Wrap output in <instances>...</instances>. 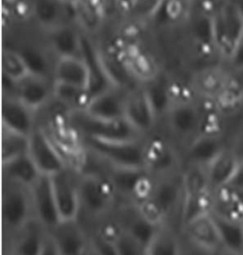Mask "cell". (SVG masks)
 I'll list each match as a JSON object with an SVG mask.
<instances>
[{"label":"cell","instance_id":"ffe728a7","mask_svg":"<svg viewBox=\"0 0 243 255\" xmlns=\"http://www.w3.org/2000/svg\"><path fill=\"white\" fill-rule=\"evenodd\" d=\"M202 114L199 108L192 104H181L170 115L171 129L180 138L190 139V142L201 132Z\"/></svg>","mask_w":243,"mask_h":255},{"label":"cell","instance_id":"ab89813d","mask_svg":"<svg viewBox=\"0 0 243 255\" xmlns=\"http://www.w3.org/2000/svg\"><path fill=\"white\" fill-rule=\"evenodd\" d=\"M86 253H87V250H86V251H85V252H83V253H81V254H78V255H86Z\"/></svg>","mask_w":243,"mask_h":255},{"label":"cell","instance_id":"e0dca14e","mask_svg":"<svg viewBox=\"0 0 243 255\" xmlns=\"http://www.w3.org/2000/svg\"><path fill=\"white\" fill-rule=\"evenodd\" d=\"M33 113V110L25 105L17 97H8L3 101L2 125L23 135L31 136L36 128Z\"/></svg>","mask_w":243,"mask_h":255},{"label":"cell","instance_id":"5b68a950","mask_svg":"<svg viewBox=\"0 0 243 255\" xmlns=\"http://www.w3.org/2000/svg\"><path fill=\"white\" fill-rule=\"evenodd\" d=\"M34 217L30 187L13 181L2 182V224L8 243L22 227Z\"/></svg>","mask_w":243,"mask_h":255},{"label":"cell","instance_id":"2e32d148","mask_svg":"<svg viewBox=\"0 0 243 255\" xmlns=\"http://www.w3.org/2000/svg\"><path fill=\"white\" fill-rule=\"evenodd\" d=\"M55 82L87 91L91 83V72L84 59L73 54L60 56L55 67Z\"/></svg>","mask_w":243,"mask_h":255},{"label":"cell","instance_id":"ba28073f","mask_svg":"<svg viewBox=\"0 0 243 255\" xmlns=\"http://www.w3.org/2000/svg\"><path fill=\"white\" fill-rule=\"evenodd\" d=\"M111 217L121 232L128 234L147 247L160 226L150 220L134 203H118Z\"/></svg>","mask_w":243,"mask_h":255},{"label":"cell","instance_id":"d6986e66","mask_svg":"<svg viewBox=\"0 0 243 255\" xmlns=\"http://www.w3.org/2000/svg\"><path fill=\"white\" fill-rule=\"evenodd\" d=\"M156 114L155 105L146 94L127 97L125 118L142 135L154 126Z\"/></svg>","mask_w":243,"mask_h":255},{"label":"cell","instance_id":"8d00e7d4","mask_svg":"<svg viewBox=\"0 0 243 255\" xmlns=\"http://www.w3.org/2000/svg\"><path fill=\"white\" fill-rule=\"evenodd\" d=\"M230 3L243 18V0H225Z\"/></svg>","mask_w":243,"mask_h":255},{"label":"cell","instance_id":"9a60e30c","mask_svg":"<svg viewBox=\"0 0 243 255\" xmlns=\"http://www.w3.org/2000/svg\"><path fill=\"white\" fill-rule=\"evenodd\" d=\"M48 230L35 217L25 224L7 243V255H39Z\"/></svg>","mask_w":243,"mask_h":255},{"label":"cell","instance_id":"f546056e","mask_svg":"<svg viewBox=\"0 0 243 255\" xmlns=\"http://www.w3.org/2000/svg\"><path fill=\"white\" fill-rule=\"evenodd\" d=\"M3 72L15 84L32 74L21 54L10 50L3 53Z\"/></svg>","mask_w":243,"mask_h":255},{"label":"cell","instance_id":"d590c367","mask_svg":"<svg viewBox=\"0 0 243 255\" xmlns=\"http://www.w3.org/2000/svg\"><path fill=\"white\" fill-rule=\"evenodd\" d=\"M230 73H231L234 85L236 86L238 91L243 96V69H238V70L230 69Z\"/></svg>","mask_w":243,"mask_h":255},{"label":"cell","instance_id":"52a82bcc","mask_svg":"<svg viewBox=\"0 0 243 255\" xmlns=\"http://www.w3.org/2000/svg\"><path fill=\"white\" fill-rule=\"evenodd\" d=\"M79 177L80 170L72 166H68L51 176L53 193L61 221L79 218Z\"/></svg>","mask_w":243,"mask_h":255},{"label":"cell","instance_id":"7c38bea8","mask_svg":"<svg viewBox=\"0 0 243 255\" xmlns=\"http://www.w3.org/2000/svg\"><path fill=\"white\" fill-rule=\"evenodd\" d=\"M146 168L153 176L182 170L180 155L168 142L161 138L145 141Z\"/></svg>","mask_w":243,"mask_h":255},{"label":"cell","instance_id":"cb8c5ba5","mask_svg":"<svg viewBox=\"0 0 243 255\" xmlns=\"http://www.w3.org/2000/svg\"><path fill=\"white\" fill-rule=\"evenodd\" d=\"M127 97H122L113 92H106L92 97L87 107L84 109L91 116L105 119L125 118Z\"/></svg>","mask_w":243,"mask_h":255},{"label":"cell","instance_id":"83f0119b","mask_svg":"<svg viewBox=\"0 0 243 255\" xmlns=\"http://www.w3.org/2000/svg\"><path fill=\"white\" fill-rule=\"evenodd\" d=\"M231 83L230 70L222 68H212L202 72L198 78L200 91L208 98H215L216 101L222 97Z\"/></svg>","mask_w":243,"mask_h":255},{"label":"cell","instance_id":"ac0fdd59","mask_svg":"<svg viewBox=\"0 0 243 255\" xmlns=\"http://www.w3.org/2000/svg\"><path fill=\"white\" fill-rule=\"evenodd\" d=\"M226 148L222 135L199 134L187 145L185 161L187 165L206 168Z\"/></svg>","mask_w":243,"mask_h":255},{"label":"cell","instance_id":"5bb4252c","mask_svg":"<svg viewBox=\"0 0 243 255\" xmlns=\"http://www.w3.org/2000/svg\"><path fill=\"white\" fill-rule=\"evenodd\" d=\"M62 255H75L89 247L90 234L79 219L63 220L48 231Z\"/></svg>","mask_w":243,"mask_h":255},{"label":"cell","instance_id":"44dd1931","mask_svg":"<svg viewBox=\"0 0 243 255\" xmlns=\"http://www.w3.org/2000/svg\"><path fill=\"white\" fill-rule=\"evenodd\" d=\"M240 160L241 156L237 150L226 148L206 167L212 191H217L230 183Z\"/></svg>","mask_w":243,"mask_h":255},{"label":"cell","instance_id":"7a4b0ae2","mask_svg":"<svg viewBox=\"0 0 243 255\" xmlns=\"http://www.w3.org/2000/svg\"><path fill=\"white\" fill-rule=\"evenodd\" d=\"M80 215L88 220L103 221L114 212L119 203L110 181L102 172L80 171Z\"/></svg>","mask_w":243,"mask_h":255},{"label":"cell","instance_id":"e575fe53","mask_svg":"<svg viewBox=\"0 0 243 255\" xmlns=\"http://www.w3.org/2000/svg\"><path fill=\"white\" fill-rule=\"evenodd\" d=\"M39 255H62L49 232L45 238L42 250H41Z\"/></svg>","mask_w":243,"mask_h":255},{"label":"cell","instance_id":"4316f807","mask_svg":"<svg viewBox=\"0 0 243 255\" xmlns=\"http://www.w3.org/2000/svg\"><path fill=\"white\" fill-rule=\"evenodd\" d=\"M220 235L222 249L243 255V223L212 213Z\"/></svg>","mask_w":243,"mask_h":255},{"label":"cell","instance_id":"4dcf8cb0","mask_svg":"<svg viewBox=\"0 0 243 255\" xmlns=\"http://www.w3.org/2000/svg\"><path fill=\"white\" fill-rule=\"evenodd\" d=\"M120 255H148V247L121 232L115 240Z\"/></svg>","mask_w":243,"mask_h":255},{"label":"cell","instance_id":"8fae6325","mask_svg":"<svg viewBox=\"0 0 243 255\" xmlns=\"http://www.w3.org/2000/svg\"><path fill=\"white\" fill-rule=\"evenodd\" d=\"M34 217L51 231L61 221L53 193L51 176L41 174L30 187Z\"/></svg>","mask_w":243,"mask_h":255},{"label":"cell","instance_id":"d6a6232c","mask_svg":"<svg viewBox=\"0 0 243 255\" xmlns=\"http://www.w3.org/2000/svg\"><path fill=\"white\" fill-rule=\"evenodd\" d=\"M227 61L229 62L231 70L243 69V36L233 49Z\"/></svg>","mask_w":243,"mask_h":255},{"label":"cell","instance_id":"4fadbf2b","mask_svg":"<svg viewBox=\"0 0 243 255\" xmlns=\"http://www.w3.org/2000/svg\"><path fill=\"white\" fill-rule=\"evenodd\" d=\"M180 234L192 244L210 254L216 255L222 250L218 228L212 213L201 214L183 224Z\"/></svg>","mask_w":243,"mask_h":255},{"label":"cell","instance_id":"9c48e42d","mask_svg":"<svg viewBox=\"0 0 243 255\" xmlns=\"http://www.w3.org/2000/svg\"><path fill=\"white\" fill-rule=\"evenodd\" d=\"M29 155L44 175L53 176L69 166L53 139L41 128H35L30 136Z\"/></svg>","mask_w":243,"mask_h":255},{"label":"cell","instance_id":"836d02e7","mask_svg":"<svg viewBox=\"0 0 243 255\" xmlns=\"http://www.w3.org/2000/svg\"><path fill=\"white\" fill-rule=\"evenodd\" d=\"M227 186L231 187L237 191L243 192V156L241 157L237 170L235 171L230 183Z\"/></svg>","mask_w":243,"mask_h":255},{"label":"cell","instance_id":"60d3db41","mask_svg":"<svg viewBox=\"0 0 243 255\" xmlns=\"http://www.w3.org/2000/svg\"></svg>","mask_w":243,"mask_h":255},{"label":"cell","instance_id":"1f68e13d","mask_svg":"<svg viewBox=\"0 0 243 255\" xmlns=\"http://www.w3.org/2000/svg\"><path fill=\"white\" fill-rule=\"evenodd\" d=\"M89 245L100 255H120L114 240L107 238L97 232L90 233Z\"/></svg>","mask_w":243,"mask_h":255},{"label":"cell","instance_id":"3957f363","mask_svg":"<svg viewBox=\"0 0 243 255\" xmlns=\"http://www.w3.org/2000/svg\"><path fill=\"white\" fill-rule=\"evenodd\" d=\"M85 151L102 163L118 168H146L145 140L82 138ZM147 169V168H146Z\"/></svg>","mask_w":243,"mask_h":255},{"label":"cell","instance_id":"6da1fadb","mask_svg":"<svg viewBox=\"0 0 243 255\" xmlns=\"http://www.w3.org/2000/svg\"><path fill=\"white\" fill-rule=\"evenodd\" d=\"M153 177V188L148 199L138 206L154 223L172 224L171 218L176 215L180 223L183 203L182 170Z\"/></svg>","mask_w":243,"mask_h":255},{"label":"cell","instance_id":"277c9868","mask_svg":"<svg viewBox=\"0 0 243 255\" xmlns=\"http://www.w3.org/2000/svg\"><path fill=\"white\" fill-rule=\"evenodd\" d=\"M69 122L82 138L98 140H134L142 134L126 118L105 119L91 116L85 110H74Z\"/></svg>","mask_w":243,"mask_h":255},{"label":"cell","instance_id":"8992f818","mask_svg":"<svg viewBox=\"0 0 243 255\" xmlns=\"http://www.w3.org/2000/svg\"><path fill=\"white\" fill-rule=\"evenodd\" d=\"M103 173L115 190L119 202L140 205L152 191L154 177L146 168H118L104 164Z\"/></svg>","mask_w":243,"mask_h":255},{"label":"cell","instance_id":"f1b7e54d","mask_svg":"<svg viewBox=\"0 0 243 255\" xmlns=\"http://www.w3.org/2000/svg\"><path fill=\"white\" fill-rule=\"evenodd\" d=\"M30 136L7 128L2 129V163L29 153Z\"/></svg>","mask_w":243,"mask_h":255},{"label":"cell","instance_id":"603a6c76","mask_svg":"<svg viewBox=\"0 0 243 255\" xmlns=\"http://www.w3.org/2000/svg\"><path fill=\"white\" fill-rule=\"evenodd\" d=\"M213 195L212 213L243 223V192L225 186L213 191Z\"/></svg>","mask_w":243,"mask_h":255},{"label":"cell","instance_id":"d4e9b609","mask_svg":"<svg viewBox=\"0 0 243 255\" xmlns=\"http://www.w3.org/2000/svg\"><path fill=\"white\" fill-rule=\"evenodd\" d=\"M41 175L29 153L2 163V177L31 187Z\"/></svg>","mask_w":243,"mask_h":255},{"label":"cell","instance_id":"7402d4cb","mask_svg":"<svg viewBox=\"0 0 243 255\" xmlns=\"http://www.w3.org/2000/svg\"><path fill=\"white\" fill-rule=\"evenodd\" d=\"M15 85L17 86V98L33 111L42 107L49 99L50 87L41 75L32 73Z\"/></svg>","mask_w":243,"mask_h":255},{"label":"cell","instance_id":"f35d334b","mask_svg":"<svg viewBox=\"0 0 243 255\" xmlns=\"http://www.w3.org/2000/svg\"><path fill=\"white\" fill-rule=\"evenodd\" d=\"M86 255H100L97 252H96L95 250L89 245V247H88V249H87V253H86Z\"/></svg>","mask_w":243,"mask_h":255},{"label":"cell","instance_id":"74e56055","mask_svg":"<svg viewBox=\"0 0 243 255\" xmlns=\"http://www.w3.org/2000/svg\"><path fill=\"white\" fill-rule=\"evenodd\" d=\"M217 255H243V254L240 253H236V252H232V251H228V250H224L222 249Z\"/></svg>","mask_w":243,"mask_h":255},{"label":"cell","instance_id":"484cf974","mask_svg":"<svg viewBox=\"0 0 243 255\" xmlns=\"http://www.w3.org/2000/svg\"><path fill=\"white\" fill-rule=\"evenodd\" d=\"M148 255H180V233L172 224H161L148 244Z\"/></svg>","mask_w":243,"mask_h":255},{"label":"cell","instance_id":"30bf717a","mask_svg":"<svg viewBox=\"0 0 243 255\" xmlns=\"http://www.w3.org/2000/svg\"><path fill=\"white\" fill-rule=\"evenodd\" d=\"M215 42L226 59L243 36V18L230 3L222 0L217 16L214 17Z\"/></svg>","mask_w":243,"mask_h":255}]
</instances>
